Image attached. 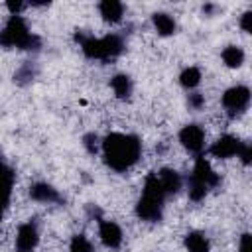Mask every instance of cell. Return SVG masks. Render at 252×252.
<instances>
[{
  "label": "cell",
  "instance_id": "2e32d148",
  "mask_svg": "<svg viewBox=\"0 0 252 252\" xmlns=\"http://www.w3.org/2000/svg\"><path fill=\"white\" fill-rule=\"evenodd\" d=\"M185 246L189 252H209V240L201 232H189L185 238Z\"/></svg>",
  "mask_w": 252,
  "mask_h": 252
},
{
  "label": "cell",
  "instance_id": "4fadbf2b",
  "mask_svg": "<svg viewBox=\"0 0 252 252\" xmlns=\"http://www.w3.org/2000/svg\"><path fill=\"white\" fill-rule=\"evenodd\" d=\"M98 10H100V16L106 22H120L122 20V14H124V6L120 2H116V0H104V2H100Z\"/></svg>",
  "mask_w": 252,
  "mask_h": 252
},
{
  "label": "cell",
  "instance_id": "ba28073f",
  "mask_svg": "<svg viewBox=\"0 0 252 252\" xmlns=\"http://www.w3.org/2000/svg\"><path fill=\"white\" fill-rule=\"evenodd\" d=\"M12 183H14V173L12 169L2 163L0 159V219L4 217L8 203H10V193H12Z\"/></svg>",
  "mask_w": 252,
  "mask_h": 252
},
{
  "label": "cell",
  "instance_id": "7c38bea8",
  "mask_svg": "<svg viewBox=\"0 0 252 252\" xmlns=\"http://www.w3.org/2000/svg\"><path fill=\"white\" fill-rule=\"evenodd\" d=\"M156 175H158L159 185H161V189L165 191V195H173V193L179 191V187H181V177H179L177 171H173V169H161V171L156 173Z\"/></svg>",
  "mask_w": 252,
  "mask_h": 252
},
{
  "label": "cell",
  "instance_id": "484cf974",
  "mask_svg": "<svg viewBox=\"0 0 252 252\" xmlns=\"http://www.w3.org/2000/svg\"><path fill=\"white\" fill-rule=\"evenodd\" d=\"M8 8H10L12 16H18V12L24 8V4H22V2H8Z\"/></svg>",
  "mask_w": 252,
  "mask_h": 252
},
{
  "label": "cell",
  "instance_id": "d6986e66",
  "mask_svg": "<svg viewBox=\"0 0 252 252\" xmlns=\"http://www.w3.org/2000/svg\"><path fill=\"white\" fill-rule=\"evenodd\" d=\"M179 83H181L185 89H193V87H197V85L201 83V71H199L197 67H189V69H185V71L181 73V77H179Z\"/></svg>",
  "mask_w": 252,
  "mask_h": 252
},
{
  "label": "cell",
  "instance_id": "9c48e42d",
  "mask_svg": "<svg viewBox=\"0 0 252 252\" xmlns=\"http://www.w3.org/2000/svg\"><path fill=\"white\" fill-rule=\"evenodd\" d=\"M240 148H242L240 140L226 134V136H220V138L215 142V146L211 148V154H213L215 158H232V156H236V154L240 152Z\"/></svg>",
  "mask_w": 252,
  "mask_h": 252
},
{
  "label": "cell",
  "instance_id": "8992f818",
  "mask_svg": "<svg viewBox=\"0 0 252 252\" xmlns=\"http://www.w3.org/2000/svg\"><path fill=\"white\" fill-rule=\"evenodd\" d=\"M191 185H199V187H205L207 191L211 187H215L219 183V175L213 171L211 163L205 159V158H199L195 161V167H193V173H191Z\"/></svg>",
  "mask_w": 252,
  "mask_h": 252
},
{
  "label": "cell",
  "instance_id": "e0dca14e",
  "mask_svg": "<svg viewBox=\"0 0 252 252\" xmlns=\"http://www.w3.org/2000/svg\"><path fill=\"white\" fill-rule=\"evenodd\" d=\"M154 26H156V30H158L161 35H171V33L175 32V22H173V18L167 16V14H163V12L154 14Z\"/></svg>",
  "mask_w": 252,
  "mask_h": 252
},
{
  "label": "cell",
  "instance_id": "7a4b0ae2",
  "mask_svg": "<svg viewBox=\"0 0 252 252\" xmlns=\"http://www.w3.org/2000/svg\"><path fill=\"white\" fill-rule=\"evenodd\" d=\"M163 201H165V191L159 185V179L156 173L148 175L146 183H144V193L138 201L136 213L140 219L144 220H159L161 213H163Z\"/></svg>",
  "mask_w": 252,
  "mask_h": 252
},
{
  "label": "cell",
  "instance_id": "d4e9b609",
  "mask_svg": "<svg viewBox=\"0 0 252 252\" xmlns=\"http://www.w3.org/2000/svg\"><path fill=\"white\" fill-rule=\"evenodd\" d=\"M240 252H250V234H244L240 240Z\"/></svg>",
  "mask_w": 252,
  "mask_h": 252
},
{
  "label": "cell",
  "instance_id": "44dd1931",
  "mask_svg": "<svg viewBox=\"0 0 252 252\" xmlns=\"http://www.w3.org/2000/svg\"><path fill=\"white\" fill-rule=\"evenodd\" d=\"M96 142H98V138L94 136V134H89V136H85V148L91 152V154H94L96 152Z\"/></svg>",
  "mask_w": 252,
  "mask_h": 252
},
{
  "label": "cell",
  "instance_id": "cb8c5ba5",
  "mask_svg": "<svg viewBox=\"0 0 252 252\" xmlns=\"http://www.w3.org/2000/svg\"><path fill=\"white\" fill-rule=\"evenodd\" d=\"M250 22H252V12H246V14L242 16V20H240V26H242L244 32H250V30H252Z\"/></svg>",
  "mask_w": 252,
  "mask_h": 252
},
{
  "label": "cell",
  "instance_id": "6da1fadb",
  "mask_svg": "<svg viewBox=\"0 0 252 252\" xmlns=\"http://www.w3.org/2000/svg\"><path fill=\"white\" fill-rule=\"evenodd\" d=\"M142 152V144L136 136L130 134H110L102 142V156L106 165L116 171H126L132 167Z\"/></svg>",
  "mask_w": 252,
  "mask_h": 252
},
{
  "label": "cell",
  "instance_id": "52a82bcc",
  "mask_svg": "<svg viewBox=\"0 0 252 252\" xmlns=\"http://www.w3.org/2000/svg\"><path fill=\"white\" fill-rule=\"evenodd\" d=\"M179 140L181 144L193 152V154H201V150L205 148V132L201 126L197 124H187L181 132H179Z\"/></svg>",
  "mask_w": 252,
  "mask_h": 252
},
{
  "label": "cell",
  "instance_id": "5b68a950",
  "mask_svg": "<svg viewBox=\"0 0 252 252\" xmlns=\"http://www.w3.org/2000/svg\"><path fill=\"white\" fill-rule=\"evenodd\" d=\"M250 102V89L248 87H232L222 94V106L230 112V114H240Z\"/></svg>",
  "mask_w": 252,
  "mask_h": 252
},
{
  "label": "cell",
  "instance_id": "603a6c76",
  "mask_svg": "<svg viewBox=\"0 0 252 252\" xmlns=\"http://www.w3.org/2000/svg\"><path fill=\"white\" fill-rule=\"evenodd\" d=\"M203 102H205V98L201 96V94H189V104L193 106V108H201L203 106Z\"/></svg>",
  "mask_w": 252,
  "mask_h": 252
},
{
  "label": "cell",
  "instance_id": "277c9868",
  "mask_svg": "<svg viewBox=\"0 0 252 252\" xmlns=\"http://www.w3.org/2000/svg\"><path fill=\"white\" fill-rule=\"evenodd\" d=\"M0 45L20 47V49H37L39 39L28 30L22 16H10L4 30L0 32Z\"/></svg>",
  "mask_w": 252,
  "mask_h": 252
},
{
  "label": "cell",
  "instance_id": "9a60e30c",
  "mask_svg": "<svg viewBox=\"0 0 252 252\" xmlns=\"http://www.w3.org/2000/svg\"><path fill=\"white\" fill-rule=\"evenodd\" d=\"M110 85H112V91L118 98H128L130 93H132V81H130L128 75H116L110 81Z\"/></svg>",
  "mask_w": 252,
  "mask_h": 252
},
{
  "label": "cell",
  "instance_id": "ac0fdd59",
  "mask_svg": "<svg viewBox=\"0 0 252 252\" xmlns=\"http://www.w3.org/2000/svg\"><path fill=\"white\" fill-rule=\"evenodd\" d=\"M222 61L228 65V67H240L242 61H244V51L236 45H228L224 51H222Z\"/></svg>",
  "mask_w": 252,
  "mask_h": 252
},
{
  "label": "cell",
  "instance_id": "30bf717a",
  "mask_svg": "<svg viewBox=\"0 0 252 252\" xmlns=\"http://www.w3.org/2000/svg\"><path fill=\"white\" fill-rule=\"evenodd\" d=\"M98 234H100L102 244L108 246V248H118L120 242H122V230L112 220H102L100 222V228H98Z\"/></svg>",
  "mask_w": 252,
  "mask_h": 252
},
{
  "label": "cell",
  "instance_id": "8fae6325",
  "mask_svg": "<svg viewBox=\"0 0 252 252\" xmlns=\"http://www.w3.org/2000/svg\"><path fill=\"white\" fill-rule=\"evenodd\" d=\"M16 242H18L20 252H30V250L37 244V226H35L33 222H26V224H22L20 230H18Z\"/></svg>",
  "mask_w": 252,
  "mask_h": 252
},
{
  "label": "cell",
  "instance_id": "5bb4252c",
  "mask_svg": "<svg viewBox=\"0 0 252 252\" xmlns=\"http://www.w3.org/2000/svg\"><path fill=\"white\" fill-rule=\"evenodd\" d=\"M30 195H32V199H35V201H43V203L59 201L57 191H55L51 185H47V183H35V185L30 189Z\"/></svg>",
  "mask_w": 252,
  "mask_h": 252
},
{
  "label": "cell",
  "instance_id": "ffe728a7",
  "mask_svg": "<svg viewBox=\"0 0 252 252\" xmlns=\"http://www.w3.org/2000/svg\"><path fill=\"white\" fill-rule=\"evenodd\" d=\"M71 252H93V244L83 234H77L71 240Z\"/></svg>",
  "mask_w": 252,
  "mask_h": 252
},
{
  "label": "cell",
  "instance_id": "3957f363",
  "mask_svg": "<svg viewBox=\"0 0 252 252\" xmlns=\"http://www.w3.org/2000/svg\"><path fill=\"white\" fill-rule=\"evenodd\" d=\"M77 41L81 43L83 47V53L91 59H100V61H108L116 55L122 53L124 49V43L118 35L110 33V35H104V37H93V35H83V33H77L75 35Z\"/></svg>",
  "mask_w": 252,
  "mask_h": 252
},
{
  "label": "cell",
  "instance_id": "7402d4cb",
  "mask_svg": "<svg viewBox=\"0 0 252 252\" xmlns=\"http://www.w3.org/2000/svg\"><path fill=\"white\" fill-rule=\"evenodd\" d=\"M238 156L242 158V161H244V163H248V161H250V158H252V148H250L248 144H242V148H240Z\"/></svg>",
  "mask_w": 252,
  "mask_h": 252
}]
</instances>
